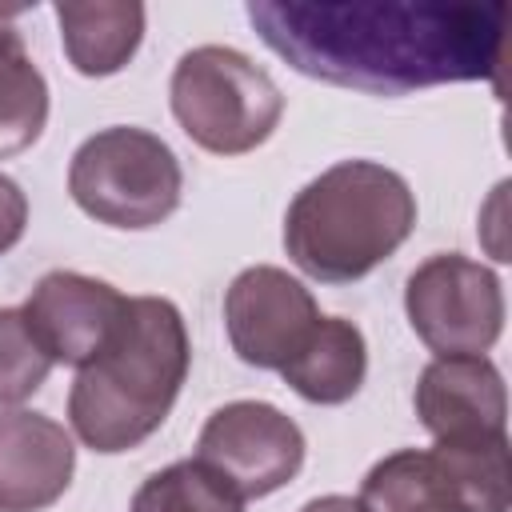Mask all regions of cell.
<instances>
[{
  "label": "cell",
  "instance_id": "1",
  "mask_svg": "<svg viewBox=\"0 0 512 512\" xmlns=\"http://www.w3.org/2000/svg\"><path fill=\"white\" fill-rule=\"evenodd\" d=\"M244 16L300 76L372 96L488 80L504 56L508 4H284Z\"/></svg>",
  "mask_w": 512,
  "mask_h": 512
},
{
  "label": "cell",
  "instance_id": "2",
  "mask_svg": "<svg viewBox=\"0 0 512 512\" xmlns=\"http://www.w3.org/2000/svg\"><path fill=\"white\" fill-rule=\"evenodd\" d=\"M192 364L184 316L164 296H128V312L104 352L76 368L68 424L92 452L140 448L172 412Z\"/></svg>",
  "mask_w": 512,
  "mask_h": 512
},
{
  "label": "cell",
  "instance_id": "3",
  "mask_svg": "<svg viewBox=\"0 0 512 512\" xmlns=\"http://www.w3.org/2000/svg\"><path fill=\"white\" fill-rule=\"evenodd\" d=\"M416 228L408 180L380 160H336L284 212L288 260L320 284L364 280Z\"/></svg>",
  "mask_w": 512,
  "mask_h": 512
},
{
  "label": "cell",
  "instance_id": "4",
  "mask_svg": "<svg viewBox=\"0 0 512 512\" xmlns=\"http://www.w3.org/2000/svg\"><path fill=\"white\" fill-rule=\"evenodd\" d=\"M168 100L184 136L212 156H244L260 148L284 116L276 80L228 44L188 48L172 68Z\"/></svg>",
  "mask_w": 512,
  "mask_h": 512
},
{
  "label": "cell",
  "instance_id": "5",
  "mask_svg": "<svg viewBox=\"0 0 512 512\" xmlns=\"http://www.w3.org/2000/svg\"><path fill=\"white\" fill-rule=\"evenodd\" d=\"M184 172L176 152L148 128L112 124L92 132L68 164V196L108 228L144 232L180 208Z\"/></svg>",
  "mask_w": 512,
  "mask_h": 512
},
{
  "label": "cell",
  "instance_id": "6",
  "mask_svg": "<svg viewBox=\"0 0 512 512\" xmlns=\"http://www.w3.org/2000/svg\"><path fill=\"white\" fill-rule=\"evenodd\" d=\"M412 332L436 356H484L504 332V288L492 268L460 252H436L404 284Z\"/></svg>",
  "mask_w": 512,
  "mask_h": 512
},
{
  "label": "cell",
  "instance_id": "7",
  "mask_svg": "<svg viewBox=\"0 0 512 512\" xmlns=\"http://www.w3.org/2000/svg\"><path fill=\"white\" fill-rule=\"evenodd\" d=\"M304 448L300 424L268 400L220 404L196 436V460L220 472L244 500L280 492L300 472Z\"/></svg>",
  "mask_w": 512,
  "mask_h": 512
},
{
  "label": "cell",
  "instance_id": "8",
  "mask_svg": "<svg viewBox=\"0 0 512 512\" xmlns=\"http://www.w3.org/2000/svg\"><path fill=\"white\" fill-rule=\"evenodd\" d=\"M320 308L312 292L276 264L236 272L224 292V328L232 352L252 368L280 372L316 332Z\"/></svg>",
  "mask_w": 512,
  "mask_h": 512
},
{
  "label": "cell",
  "instance_id": "9",
  "mask_svg": "<svg viewBox=\"0 0 512 512\" xmlns=\"http://www.w3.org/2000/svg\"><path fill=\"white\" fill-rule=\"evenodd\" d=\"M128 312V296L112 288L108 280L56 268L36 280L28 300L20 304V316L40 344V352L52 364L84 368L92 364L104 344L116 336L120 320Z\"/></svg>",
  "mask_w": 512,
  "mask_h": 512
},
{
  "label": "cell",
  "instance_id": "10",
  "mask_svg": "<svg viewBox=\"0 0 512 512\" xmlns=\"http://www.w3.org/2000/svg\"><path fill=\"white\" fill-rule=\"evenodd\" d=\"M412 404L432 440L508 436V388L488 356H436L424 364Z\"/></svg>",
  "mask_w": 512,
  "mask_h": 512
},
{
  "label": "cell",
  "instance_id": "11",
  "mask_svg": "<svg viewBox=\"0 0 512 512\" xmlns=\"http://www.w3.org/2000/svg\"><path fill=\"white\" fill-rule=\"evenodd\" d=\"M76 472L68 428L32 408H0V512L52 508Z\"/></svg>",
  "mask_w": 512,
  "mask_h": 512
},
{
  "label": "cell",
  "instance_id": "12",
  "mask_svg": "<svg viewBox=\"0 0 512 512\" xmlns=\"http://www.w3.org/2000/svg\"><path fill=\"white\" fill-rule=\"evenodd\" d=\"M144 4L96 0V4H56V24L64 56L80 76H116L128 68L144 40Z\"/></svg>",
  "mask_w": 512,
  "mask_h": 512
},
{
  "label": "cell",
  "instance_id": "13",
  "mask_svg": "<svg viewBox=\"0 0 512 512\" xmlns=\"http://www.w3.org/2000/svg\"><path fill=\"white\" fill-rule=\"evenodd\" d=\"M284 384L308 404H344L368 376L364 332L344 316H320L308 344L280 368Z\"/></svg>",
  "mask_w": 512,
  "mask_h": 512
},
{
  "label": "cell",
  "instance_id": "14",
  "mask_svg": "<svg viewBox=\"0 0 512 512\" xmlns=\"http://www.w3.org/2000/svg\"><path fill=\"white\" fill-rule=\"evenodd\" d=\"M368 512H472L432 448H400L376 460L356 496Z\"/></svg>",
  "mask_w": 512,
  "mask_h": 512
},
{
  "label": "cell",
  "instance_id": "15",
  "mask_svg": "<svg viewBox=\"0 0 512 512\" xmlns=\"http://www.w3.org/2000/svg\"><path fill=\"white\" fill-rule=\"evenodd\" d=\"M8 16L16 12L0 8V160L32 148L48 124V80Z\"/></svg>",
  "mask_w": 512,
  "mask_h": 512
},
{
  "label": "cell",
  "instance_id": "16",
  "mask_svg": "<svg viewBox=\"0 0 512 512\" xmlns=\"http://www.w3.org/2000/svg\"><path fill=\"white\" fill-rule=\"evenodd\" d=\"M432 456L440 460L452 488L468 500L472 512H508L512 508V468H508V436L488 440H432Z\"/></svg>",
  "mask_w": 512,
  "mask_h": 512
},
{
  "label": "cell",
  "instance_id": "17",
  "mask_svg": "<svg viewBox=\"0 0 512 512\" xmlns=\"http://www.w3.org/2000/svg\"><path fill=\"white\" fill-rule=\"evenodd\" d=\"M128 512H244V496L192 456L152 472L136 488Z\"/></svg>",
  "mask_w": 512,
  "mask_h": 512
},
{
  "label": "cell",
  "instance_id": "18",
  "mask_svg": "<svg viewBox=\"0 0 512 512\" xmlns=\"http://www.w3.org/2000/svg\"><path fill=\"white\" fill-rule=\"evenodd\" d=\"M52 360L32 340L20 308H0V408L24 404L44 388Z\"/></svg>",
  "mask_w": 512,
  "mask_h": 512
},
{
  "label": "cell",
  "instance_id": "19",
  "mask_svg": "<svg viewBox=\"0 0 512 512\" xmlns=\"http://www.w3.org/2000/svg\"><path fill=\"white\" fill-rule=\"evenodd\" d=\"M24 228H28V196L12 176L0 172V256L20 244Z\"/></svg>",
  "mask_w": 512,
  "mask_h": 512
},
{
  "label": "cell",
  "instance_id": "20",
  "mask_svg": "<svg viewBox=\"0 0 512 512\" xmlns=\"http://www.w3.org/2000/svg\"><path fill=\"white\" fill-rule=\"evenodd\" d=\"M300 512H368L356 496H340V492H332V496H316V500H308Z\"/></svg>",
  "mask_w": 512,
  "mask_h": 512
}]
</instances>
